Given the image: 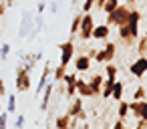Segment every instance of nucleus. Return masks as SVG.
Here are the masks:
<instances>
[{"label": "nucleus", "mask_w": 147, "mask_h": 129, "mask_svg": "<svg viewBox=\"0 0 147 129\" xmlns=\"http://www.w3.org/2000/svg\"><path fill=\"white\" fill-rule=\"evenodd\" d=\"M129 6L127 4H119L113 12H109L107 14V24L109 26H121V24H125L127 22V18H129Z\"/></svg>", "instance_id": "1"}, {"label": "nucleus", "mask_w": 147, "mask_h": 129, "mask_svg": "<svg viewBox=\"0 0 147 129\" xmlns=\"http://www.w3.org/2000/svg\"><path fill=\"white\" fill-rule=\"evenodd\" d=\"M93 28H95V16H93L91 12H85V14L81 16V26H79V32H77V34H79L83 41H89Z\"/></svg>", "instance_id": "2"}, {"label": "nucleus", "mask_w": 147, "mask_h": 129, "mask_svg": "<svg viewBox=\"0 0 147 129\" xmlns=\"http://www.w3.org/2000/svg\"><path fill=\"white\" fill-rule=\"evenodd\" d=\"M30 73L20 65L18 69H16V91L18 93H24V91H28L30 89Z\"/></svg>", "instance_id": "3"}, {"label": "nucleus", "mask_w": 147, "mask_h": 129, "mask_svg": "<svg viewBox=\"0 0 147 129\" xmlns=\"http://www.w3.org/2000/svg\"><path fill=\"white\" fill-rule=\"evenodd\" d=\"M59 51H61V65L69 67L71 59L75 57V43H73V38L67 41V43H63V45L59 47Z\"/></svg>", "instance_id": "4"}, {"label": "nucleus", "mask_w": 147, "mask_h": 129, "mask_svg": "<svg viewBox=\"0 0 147 129\" xmlns=\"http://www.w3.org/2000/svg\"><path fill=\"white\" fill-rule=\"evenodd\" d=\"M129 113L135 119H147V99H143V101H131L129 103Z\"/></svg>", "instance_id": "5"}, {"label": "nucleus", "mask_w": 147, "mask_h": 129, "mask_svg": "<svg viewBox=\"0 0 147 129\" xmlns=\"http://www.w3.org/2000/svg\"><path fill=\"white\" fill-rule=\"evenodd\" d=\"M129 73H131L133 77H137V79L145 77V73H147V57H139V59L129 67Z\"/></svg>", "instance_id": "6"}, {"label": "nucleus", "mask_w": 147, "mask_h": 129, "mask_svg": "<svg viewBox=\"0 0 147 129\" xmlns=\"http://www.w3.org/2000/svg\"><path fill=\"white\" fill-rule=\"evenodd\" d=\"M117 28H119V38H121V43H123L125 47H135L137 38L131 34V30H129L127 22H125V24H121V26H117Z\"/></svg>", "instance_id": "7"}, {"label": "nucleus", "mask_w": 147, "mask_h": 129, "mask_svg": "<svg viewBox=\"0 0 147 129\" xmlns=\"http://www.w3.org/2000/svg\"><path fill=\"white\" fill-rule=\"evenodd\" d=\"M109 34H111V26L109 24H99V26L95 24V28L91 32V38H95V41H107Z\"/></svg>", "instance_id": "8"}, {"label": "nucleus", "mask_w": 147, "mask_h": 129, "mask_svg": "<svg viewBox=\"0 0 147 129\" xmlns=\"http://www.w3.org/2000/svg\"><path fill=\"white\" fill-rule=\"evenodd\" d=\"M103 81H105V77H103V73H97V75H93L87 83H89V87H91V93H93V97H97V95H101V87H103Z\"/></svg>", "instance_id": "9"}, {"label": "nucleus", "mask_w": 147, "mask_h": 129, "mask_svg": "<svg viewBox=\"0 0 147 129\" xmlns=\"http://www.w3.org/2000/svg\"><path fill=\"white\" fill-rule=\"evenodd\" d=\"M51 73H53V65L47 61V63H45V69H42V75H40V81H38V87H36V95H38V93H42L45 85H47V83H49V79H51Z\"/></svg>", "instance_id": "10"}, {"label": "nucleus", "mask_w": 147, "mask_h": 129, "mask_svg": "<svg viewBox=\"0 0 147 129\" xmlns=\"http://www.w3.org/2000/svg\"><path fill=\"white\" fill-rule=\"evenodd\" d=\"M53 87H55V83H47L45 85V89H42V101H40V111H47L49 109L51 95H53Z\"/></svg>", "instance_id": "11"}, {"label": "nucleus", "mask_w": 147, "mask_h": 129, "mask_svg": "<svg viewBox=\"0 0 147 129\" xmlns=\"http://www.w3.org/2000/svg\"><path fill=\"white\" fill-rule=\"evenodd\" d=\"M75 67H77L79 73H85V71L91 69V59H89L87 55H79V57L75 59Z\"/></svg>", "instance_id": "12"}, {"label": "nucleus", "mask_w": 147, "mask_h": 129, "mask_svg": "<svg viewBox=\"0 0 147 129\" xmlns=\"http://www.w3.org/2000/svg\"><path fill=\"white\" fill-rule=\"evenodd\" d=\"M77 95L79 97H93V93H91V87H89V83L87 81H83V79H79L77 77Z\"/></svg>", "instance_id": "13"}, {"label": "nucleus", "mask_w": 147, "mask_h": 129, "mask_svg": "<svg viewBox=\"0 0 147 129\" xmlns=\"http://www.w3.org/2000/svg\"><path fill=\"white\" fill-rule=\"evenodd\" d=\"M103 51H105V63H113V59L117 55V45L115 43H107L103 47Z\"/></svg>", "instance_id": "14"}, {"label": "nucleus", "mask_w": 147, "mask_h": 129, "mask_svg": "<svg viewBox=\"0 0 147 129\" xmlns=\"http://www.w3.org/2000/svg\"><path fill=\"white\" fill-rule=\"evenodd\" d=\"M81 111H83V97H81V99H73V103H71L67 115H69V117H77Z\"/></svg>", "instance_id": "15"}, {"label": "nucleus", "mask_w": 147, "mask_h": 129, "mask_svg": "<svg viewBox=\"0 0 147 129\" xmlns=\"http://www.w3.org/2000/svg\"><path fill=\"white\" fill-rule=\"evenodd\" d=\"M117 75H119V67L113 63H105V79L117 81Z\"/></svg>", "instance_id": "16"}, {"label": "nucleus", "mask_w": 147, "mask_h": 129, "mask_svg": "<svg viewBox=\"0 0 147 129\" xmlns=\"http://www.w3.org/2000/svg\"><path fill=\"white\" fill-rule=\"evenodd\" d=\"M123 91H125V85H123L121 81H115V83H113V91H111V99L121 101V99H123Z\"/></svg>", "instance_id": "17"}, {"label": "nucleus", "mask_w": 147, "mask_h": 129, "mask_svg": "<svg viewBox=\"0 0 147 129\" xmlns=\"http://www.w3.org/2000/svg\"><path fill=\"white\" fill-rule=\"evenodd\" d=\"M51 75H53V83H63V79L67 75V67L65 65H59V67H55V71Z\"/></svg>", "instance_id": "18"}, {"label": "nucleus", "mask_w": 147, "mask_h": 129, "mask_svg": "<svg viewBox=\"0 0 147 129\" xmlns=\"http://www.w3.org/2000/svg\"><path fill=\"white\" fill-rule=\"evenodd\" d=\"M135 49H137L139 57H145V55H147V34H143V36H139V38H137Z\"/></svg>", "instance_id": "19"}, {"label": "nucleus", "mask_w": 147, "mask_h": 129, "mask_svg": "<svg viewBox=\"0 0 147 129\" xmlns=\"http://www.w3.org/2000/svg\"><path fill=\"white\" fill-rule=\"evenodd\" d=\"M71 127V117L69 115H61L55 119V129H69Z\"/></svg>", "instance_id": "20"}, {"label": "nucleus", "mask_w": 147, "mask_h": 129, "mask_svg": "<svg viewBox=\"0 0 147 129\" xmlns=\"http://www.w3.org/2000/svg\"><path fill=\"white\" fill-rule=\"evenodd\" d=\"M113 83H115V81H111V79H105V81H103V87H101V95H103V99H111Z\"/></svg>", "instance_id": "21"}, {"label": "nucleus", "mask_w": 147, "mask_h": 129, "mask_svg": "<svg viewBox=\"0 0 147 129\" xmlns=\"http://www.w3.org/2000/svg\"><path fill=\"white\" fill-rule=\"evenodd\" d=\"M117 113H119V119H127L129 117V103L127 101H119V109H117Z\"/></svg>", "instance_id": "22"}, {"label": "nucleus", "mask_w": 147, "mask_h": 129, "mask_svg": "<svg viewBox=\"0 0 147 129\" xmlns=\"http://www.w3.org/2000/svg\"><path fill=\"white\" fill-rule=\"evenodd\" d=\"M16 111V95H8L6 97V113H14Z\"/></svg>", "instance_id": "23"}, {"label": "nucleus", "mask_w": 147, "mask_h": 129, "mask_svg": "<svg viewBox=\"0 0 147 129\" xmlns=\"http://www.w3.org/2000/svg\"><path fill=\"white\" fill-rule=\"evenodd\" d=\"M117 6H119V0H105V4H103L101 10H103L105 14H109V12H113Z\"/></svg>", "instance_id": "24"}, {"label": "nucleus", "mask_w": 147, "mask_h": 129, "mask_svg": "<svg viewBox=\"0 0 147 129\" xmlns=\"http://www.w3.org/2000/svg\"><path fill=\"white\" fill-rule=\"evenodd\" d=\"M145 97H147V91H145L143 85H139V87L133 91V101H143Z\"/></svg>", "instance_id": "25"}, {"label": "nucleus", "mask_w": 147, "mask_h": 129, "mask_svg": "<svg viewBox=\"0 0 147 129\" xmlns=\"http://www.w3.org/2000/svg\"><path fill=\"white\" fill-rule=\"evenodd\" d=\"M81 16H83V14H75V16H73V22H71V34H77V32H79V26H81Z\"/></svg>", "instance_id": "26"}, {"label": "nucleus", "mask_w": 147, "mask_h": 129, "mask_svg": "<svg viewBox=\"0 0 147 129\" xmlns=\"http://www.w3.org/2000/svg\"><path fill=\"white\" fill-rule=\"evenodd\" d=\"M93 6H95V0H83V4H81L83 14H85V12H91V10H93Z\"/></svg>", "instance_id": "27"}, {"label": "nucleus", "mask_w": 147, "mask_h": 129, "mask_svg": "<svg viewBox=\"0 0 147 129\" xmlns=\"http://www.w3.org/2000/svg\"><path fill=\"white\" fill-rule=\"evenodd\" d=\"M63 83H65V85H75V83H77V75H75V73H67L65 79H63Z\"/></svg>", "instance_id": "28"}, {"label": "nucleus", "mask_w": 147, "mask_h": 129, "mask_svg": "<svg viewBox=\"0 0 147 129\" xmlns=\"http://www.w3.org/2000/svg\"><path fill=\"white\" fill-rule=\"evenodd\" d=\"M6 125H8V113L2 111L0 113V129H6Z\"/></svg>", "instance_id": "29"}, {"label": "nucleus", "mask_w": 147, "mask_h": 129, "mask_svg": "<svg viewBox=\"0 0 147 129\" xmlns=\"http://www.w3.org/2000/svg\"><path fill=\"white\" fill-rule=\"evenodd\" d=\"M95 61H97V63H101V65H105V51H103V49H97Z\"/></svg>", "instance_id": "30"}, {"label": "nucleus", "mask_w": 147, "mask_h": 129, "mask_svg": "<svg viewBox=\"0 0 147 129\" xmlns=\"http://www.w3.org/2000/svg\"><path fill=\"white\" fill-rule=\"evenodd\" d=\"M8 53H10V43H4L0 47V57H8Z\"/></svg>", "instance_id": "31"}, {"label": "nucleus", "mask_w": 147, "mask_h": 129, "mask_svg": "<svg viewBox=\"0 0 147 129\" xmlns=\"http://www.w3.org/2000/svg\"><path fill=\"white\" fill-rule=\"evenodd\" d=\"M24 123H26L24 115H18V117H16V123H14V125H16V129H22V127H24Z\"/></svg>", "instance_id": "32"}, {"label": "nucleus", "mask_w": 147, "mask_h": 129, "mask_svg": "<svg viewBox=\"0 0 147 129\" xmlns=\"http://www.w3.org/2000/svg\"><path fill=\"white\" fill-rule=\"evenodd\" d=\"M133 129H147V119H137V125Z\"/></svg>", "instance_id": "33"}, {"label": "nucleus", "mask_w": 147, "mask_h": 129, "mask_svg": "<svg viewBox=\"0 0 147 129\" xmlns=\"http://www.w3.org/2000/svg\"><path fill=\"white\" fill-rule=\"evenodd\" d=\"M0 97H2V99L6 97V85H4V81H2V79H0Z\"/></svg>", "instance_id": "34"}, {"label": "nucleus", "mask_w": 147, "mask_h": 129, "mask_svg": "<svg viewBox=\"0 0 147 129\" xmlns=\"http://www.w3.org/2000/svg\"><path fill=\"white\" fill-rule=\"evenodd\" d=\"M123 127H125V123H123V119H117V121H115V125H113L111 129H123Z\"/></svg>", "instance_id": "35"}, {"label": "nucleus", "mask_w": 147, "mask_h": 129, "mask_svg": "<svg viewBox=\"0 0 147 129\" xmlns=\"http://www.w3.org/2000/svg\"><path fill=\"white\" fill-rule=\"evenodd\" d=\"M95 55H97V49H89V51H87V57H89V59H95Z\"/></svg>", "instance_id": "36"}, {"label": "nucleus", "mask_w": 147, "mask_h": 129, "mask_svg": "<svg viewBox=\"0 0 147 129\" xmlns=\"http://www.w3.org/2000/svg\"><path fill=\"white\" fill-rule=\"evenodd\" d=\"M4 14H6V4L0 2V16H4Z\"/></svg>", "instance_id": "37"}, {"label": "nucleus", "mask_w": 147, "mask_h": 129, "mask_svg": "<svg viewBox=\"0 0 147 129\" xmlns=\"http://www.w3.org/2000/svg\"><path fill=\"white\" fill-rule=\"evenodd\" d=\"M103 4H105V0H95V6H97V8H99V10H101V8H103Z\"/></svg>", "instance_id": "38"}, {"label": "nucleus", "mask_w": 147, "mask_h": 129, "mask_svg": "<svg viewBox=\"0 0 147 129\" xmlns=\"http://www.w3.org/2000/svg\"><path fill=\"white\" fill-rule=\"evenodd\" d=\"M45 8H47V4H45V2H38V12H42Z\"/></svg>", "instance_id": "39"}, {"label": "nucleus", "mask_w": 147, "mask_h": 129, "mask_svg": "<svg viewBox=\"0 0 147 129\" xmlns=\"http://www.w3.org/2000/svg\"><path fill=\"white\" fill-rule=\"evenodd\" d=\"M71 4H79V0H71Z\"/></svg>", "instance_id": "40"}, {"label": "nucleus", "mask_w": 147, "mask_h": 129, "mask_svg": "<svg viewBox=\"0 0 147 129\" xmlns=\"http://www.w3.org/2000/svg\"><path fill=\"white\" fill-rule=\"evenodd\" d=\"M0 109H2V97H0Z\"/></svg>", "instance_id": "41"}, {"label": "nucleus", "mask_w": 147, "mask_h": 129, "mask_svg": "<svg viewBox=\"0 0 147 129\" xmlns=\"http://www.w3.org/2000/svg\"><path fill=\"white\" fill-rule=\"evenodd\" d=\"M123 129H133V127H127V125H125V127H123Z\"/></svg>", "instance_id": "42"}, {"label": "nucleus", "mask_w": 147, "mask_h": 129, "mask_svg": "<svg viewBox=\"0 0 147 129\" xmlns=\"http://www.w3.org/2000/svg\"><path fill=\"white\" fill-rule=\"evenodd\" d=\"M127 2H131V4H133V2H135V0H127Z\"/></svg>", "instance_id": "43"}, {"label": "nucleus", "mask_w": 147, "mask_h": 129, "mask_svg": "<svg viewBox=\"0 0 147 129\" xmlns=\"http://www.w3.org/2000/svg\"><path fill=\"white\" fill-rule=\"evenodd\" d=\"M83 129H89V125H85V127H83Z\"/></svg>", "instance_id": "44"}, {"label": "nucleus", "mask_w": 147, "mask_h": 129, "mask_svg": "<svg viewBox=\"0 0 147 129\" xmlns=\"http://www.w3.org/2000/svg\"><path fill=\"white\" fill-rule=\"evenodd\" d=\"M45 129H53V127H45Z\"/></svg>", "instance_id": "45"}, {"label": "nucleus", "mask_w": 147, "mask_h": 129, "mask_svg": "<svg viewBox=\"0 0 147 129\" xmlns=\"http://www.w3.org/2000/svg\"><path fill=\"white\" fill-rule=\"evenodd\" d=\"M2 2H6V0H2Z\"/></svg>", "instance_id": "46"}, {"label": "nucleus", "mask_w": 147, "mask_h": 129, "mask_svg": "<svg viewBox=\"0 0 147 129\" xmlns=\"http://www.w3.org/2000/svg\"><path fill=\"white\" fill-rule=\"evenodd\" d=\"M145 75H147V73H145Z\"/></svg>", "instance_id": "47"}]
</instances>
